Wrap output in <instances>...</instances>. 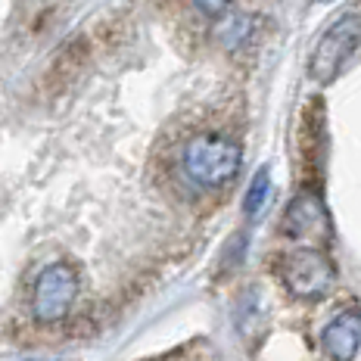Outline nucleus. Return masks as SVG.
Instances as JSON below:
<instances>
[{
    "label": "nucleus",
    "mask_w": 361,
    "mask_h": 361,
    "mask_svg": "<svg viewBox=\"0 0 361 361\" xmlns=\"http://www.w3.org/2000/svg\"><path fill=\"white\" fill-rule=\"evenodd\" d=\"M240 165H243V149L228 134L206 131V134H197L184 147V171L200 187L231 184L240 175Z\"/></svg>",
    "instance_id": "1"
},
{
    "label": "nucleus",
    "mask_w": 361,
    "mask_h": 361,
    "mask_svg": "<svg viewBox=\"0 0 361 361\" xmlns=\"http://www.w3.org/2000/svg\"><path fill=\"white\" fill-rule=\"evenodd\" d=\"M281 281L299 299H324L336 281V271L321 250L299 246L281 259Z\"/></svg>",
    "instance_id": "2"
},
{
    "label": "nucleus",
    "mask_w": 361,
    "mask_h": 361,
    "mask_svg": "<svg viewBox=\"0 0 361 361\" xmlns=\"http://www.w3.org/2000/svg\"><path fill=\"white\" fill-rule=\"evenodd\" d=\"M78 296V274L72 265L56 262V265L44 268L35 281L32 290V314L41 324H56L69 314V308Z\"/></svg>",
    "instance_id": "3"
},
{
    "label": "nucleus",
    "mask_w": 361,
    "mask_h": 361,
    "mask_svg": "<svg viewBox=\"0 0 361 361\" xmlns=\"http://www.w3.org/2000/svg\"><path fill=\"white\" fill-rule=\"evenodd\" d=\"M355 50H358V13H349V16L336 19L318 41L312 63H308V75L314 81H321V85H330L334 78H340V72L345 69V63L352 59Z\"/></svg>",
    "instance_id": "4"
},
{
    "label": "nucleus",
    "mask_w": 361,
    "mask_h": 361,
    "mask_svg": "<svg viewBox=\"0 0 361 361\" xmlns=\"http://www.w3.org/2000/svg\"><path fill=\"white\" fill-rule=\"evenodd\" d=\"M281 231L296 243H318L330 234V218L327 209L314 193H299L287 206L281 221Z\"/></svg>",
    "instance_id": "5"
},
{
    "label": "nucleus",
    "mask_w": 361,
    "mask_h": 361,
    "mask_svg": "<svg viewBox=\"0 0 361 361\" xmlns=\"http://www.w3.org/2000/svg\"><path fill=\"white\" fill-rule=\"evenodd\" d=\"M321 345L334 361H355L361 349V321L355 312L334 318L321 334Z\"/></svg>",
    "instance_id": "6"
},
{
    "label": "nucleus",
    "mask_w": 361,
    "mask_h": 361,
    "mask_svg": "<svg viewBox=\"0 0 361 361\" xmlns=\"http://www.w3.org/2000/svg\"><path fill=\"white\" fill-rule=\"evenodd\" d=\"M268 193H271V171L268 169H259L250 180V190H246V200H243V212L246 218H255L262 212V206L268 202Z\"/></svg>",
    "instance_id": "7"
},
{
    "label": "nucleus",
    "mask_w": 361,
    "mask_h": 361,
    "mask_svg": "<svg viewBox=\"0 0 361 361\" xmlns=\"http://www.w3.org/2000/svg\"><path fill=\"white\" fill-rule=\"evenodd\" d=\"M193 4H197L206 16H221V13L231 6V0H193Z\"/></svg>",
    "instance_id": "8"
}]
</instances>
